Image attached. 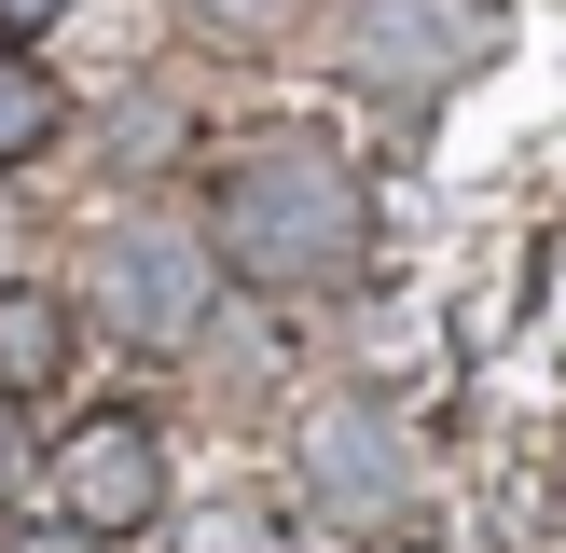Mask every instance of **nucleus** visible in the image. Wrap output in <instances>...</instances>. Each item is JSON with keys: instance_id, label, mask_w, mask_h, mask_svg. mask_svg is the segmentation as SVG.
Listing matches in <instances>:
<instances>
[{"instance_id": "12", "label": "nucleus", "mask_w": 566, "mask_h": 553, "mask_svg": "<svg viewBox=\"0 0 566 553\" xmlns=\"http://www.w3.org/2000/svg\"><path fill=\"white\" fill-rule=\"evenodd\" d=\"M42 553H83V525H70V540H42Z\"/></svg>"}, {"instance_id": "5", "label": "nucleus", "mask_w": 566, "mask_h": 553, "mask_svg": "<svg viewBox=\"0 0 566 553\" xmlns=\"http://www.w3.org/2000/svg\"><path fill=\"white\" fill-rule=\"evenodd\" d=\"M42 498H55V525H83V540H138V525L166 512V442H153V415H83L70 442L42 457Z\"/></svg>"}, {"instance_id": "10", "label": "nucleus", "mask_w": 566, "mask_h": 553, "mask_svg": "<svg viewBox=\"0 0 566 553\" xmlns=\"http://www.w3.org/2000/svg\"><path fill=\"white\" fill-rule=\"evenodd\" d=\"M0 498H28V442H14V387H0Z\"/></svg>"}, {"instance_id": "11", "label": "nucleus", "mask_w": 566, "mask_h": 553, "mask_svg": "<svg viewBox=\"0 0 566 553\" xmlns=\"http://www.w3.org/2000/svg\"><path fill=\"white\" fill-rule=\"evenodd\" d=\"M193 14H208V28H276L291 0H193Z\"/></svg>"}, {"instance_id": "6", "label": "nucleus", "mask_w": 566, "mask_h": 553, "mask_svg": "<svg viewBox=\"0 0 566 553\" xmlns=\"http://www.w3.org/2000/svg\"><path fill=\"white\" fill-rule=\"evenodd\" d=\"M55 359H70V304H55V291H0V387L42 401Z\"/></svg>"}, {"instance_id": "3", "label": "nucleus", "mask_w": 566, "mask_h": 553, "mask_svg": "<svg viewBox=\"0 0 566 553\" xmlns=\"http://www.w3.org/2000/svg\"><path fill=\"white\" fill-rule=\"evenodd\" d=\"M97 319L125 332V346H193V332L221 319V249L193 236V221H111L97 236Z\"/></svg>"}, {"instance_id": "2", "label": "nucleus", "mask_w": 566, "mask_h": 553, "mask_svg": "<svg viewBox=\"0 0 566 553\" xmlns=\"http://www.w3.org/2000/svg\"><path fill=\"white\" fill-rule=\"evenodd\" d=\"M484 55H497V0H346V83L387 111L457 97Z\"/></svg>"}, {"instance_id": "8", "label": "nucleus", "mask_w": 566, "mask_h": 553, "mask_svg": "<svg viewBox=\"0 0 566 553\" xmlns=\"http://www.w3.org/2000/svg\"><path fill=\"white\" fill-rule=\"evenodd\" d=\"M180 553H304V540H291L276 512H249V498H208V512L180 525Z\"/></svg>"}, {"instance_id": "1", "label": "nucleus", "mask_w": 566, "mask_h": 553, "mask_svg": "<svg viewBox=\"0 0 566 553\" xmlns=\"http://www.w3.org/2000/svg\"><path fill=\"white\" fill-rule=\"evenodd\" d=\"M208 249L249 291H346L374 263V194L332 138H249L208 194Z\"/></svg>"}, {"instance_id": "4", "label": "nucleus", "mask_w": 566, "mask_h": 553, "mask_svg": "<svg viewBox=\"0 0 566 553\" xmlns=\"http://www.w3.org/2000/svg\"><path fill=\"white\" fill-rule=\"evenodd\" d=\"M304 498H318V525H346V540H387V525H415V498H429V457H415V429L387 401H318L304 415Z\"/></svg>"}, {"instance_id": "9", "label": "nucleus", "mask_w": 566, "mask_h": 553, "mask_svg": "<svg viewBox=\"0 0 566 553\" xmlns=\"http://www.w3.org/2000/svg\"><path fill=\"white\" fill-rule=\"evenodd\" d=\"M55 14H70V0H0V42H42Z\"/></svg>"}, {"instance_id": "7", "label": "nucleus", "mask_w": 566, "mask_h": 553, "mask_svg": "<svg viewBox=\"0 0 566 553\" xmlns=\"http://www.w3.org/2000/svg\"><path fill=\"white\" fill-rule=\"evenodd\" d=\"M55 125H70V97H55V83L28 70L14 42H0V166H28V153H55Z\"/></svg>"}]
</instances>
